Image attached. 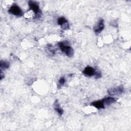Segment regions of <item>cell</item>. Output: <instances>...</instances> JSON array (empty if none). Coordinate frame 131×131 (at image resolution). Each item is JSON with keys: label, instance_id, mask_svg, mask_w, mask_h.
Listing matches in <instances>:
<instances>
[{"label": "cell", "instance_id": "1", "mask_svg": "<svg viewBox=\"0 0 131 131\" xmlns=\"http://www.w3.org/2000/svg\"><path fill=\"white\" fill-rule=\"evenodd\" d=\"M58 47L61 52L64 53L68 57H71L74 54V50L70 46H68L63 42H60L58 43Z\"/></svg>", "mask_w": 131, "mask_h": 131}, {"label": "cell", "instance_id": "2", "mask_svg": "<svg viewBox=\"0 0 131 131\" xmlns=\"http://www.w3.org/2000/svg\"><path fill=\"white\" fill-rule=\"evenodd\" d=\"M124 89L122 85L111 88L107 90V93L111 96L119 95L124 93Z\"/></svg>", "mask_w": 131, "mask_h": 131}, {"label": "cell", "instance_id": "3", "mask_svg": "<svg viewBox=\"0 0 131 131\" xmlns=\"http://www.w3.org/2000/svg\"><path fill=\"white\" fill-rule=\"evenodd\" d=\"M28 5L30 10L32 11L35 15L36 17L39 16L40 13V10L39 9V7L36 2L30 1L28 2Z\"/></svg>", "mask_w": 131, "mask_h": 131}, {"label": "cell", "instance_id": "4", "mask_svg": "<svg viewBox=\"0 0 131 131\" xmlns=\"http://www.w3.org/2000/svg\"><path fill=\"white\" fill-rule=\"evenodd\" d=\"M8 12L16 16H21L23 15V12L20 8L17 5H13L10 7L8 10Z\"/></svg>", "mask_w": 131, "mask_h": 131}, {"label": "cell", "instance_id": "5", "mask_svg": "<svg viewBox=\"0 0 131 131\" xmlns=\"http://www.w3.org/2000/svg\"><path fill=\"white\" fill-rule=\"evenodd\" d=\"M104 28V20H103V19L101 18L99 20L97 24L94 27V32L96 34H98L102 31Z\"/></svg>", "mask_w": 131, "mask_h": 131}, {"label": "cell", "instance_id": "6", "mask_svg": "<svg viewBox=\"0 0 131 131\" xmlns=\"http://www.w3.org/2000/svg\"><path fill=\"white\" fill-rule=\"evenodd\" d=\"M96 70L95 69L93 68L92 67L88 66L84 68L82 73L83 74L88 77H92L93 76H95L96 73Z\"/></svg>", "mask_w": 131, "mask_h": 131}, {"label": "cell", "instance_id": "7", "mask_svg": "<svg viewBox=\"0 0 131 131\" xmlns=\"http://www.w3.org/2000/svg\"><path fill=\"white\" fill-rule=\"evenodd\" d=\"M57 23L61 26V28L66 30L69 29V25L67 20L63 17H59L57 20Z\"/></svg>", "mask_w": 131, "mask_h": 131}, {"label": "cell", "instance_id": "8", "mask_svg": "<svg viewBox=\"0 0 131 131\" xmlns=\"http://www.w3.org/2000/svg\"><path fill=\"white\" fill-rule=\"evenodd\" d=\"M90 104L91 105L96 107L97 109H102L105 108V105L102 99L101 100L93 101Z\"/></svg>", "mask_w": 131, "mask_h": 131}, {"label": "cell", "instance_id": "9", "mask_svg": "<svg viewBox=\"0 0 131 131\" xmlns=\"http://www.w3.org/2000/svg\"><path fill=\"white\" fill-rule=\"evenodd\" d=\"M102 99L103 100L104 105L106 106H109L116 101V99L115 98L112 97H105L103 98Z\"/></svg>", "mask_w": 131, "mask_h": 131}, {"label": "cell", "instance_id": "10", "mask_svg": "<svg viewBox=\"0 0 131 131\" xmlns=\"http://www.w3.org/2000/svg\"><path fill=\"white\" fill-rule=\"evenodd\" d=\"M54 110L56 111V112L60 115L61 116L63 114V109L60 107V104H59L58 102V100H56L54 103Z\"/></svg>", "mask_w": 131, "mask_h": 131}, {"label": "cell", "instance_id": "11", "mask_svg": "<svg viewBox=\"0 0 131 131\" xmlns=\"http://www.w3.org/2000/svg\"><path fill=\"white\" fill-rule=\"evenodd\" d=\"M0 67H1V70L2 69H8L9 67V63L8 62L6 61H1V63H0Z\"/></svg>", "mask_w": 131, "mask_h": 131}, {"label": "cell", "instance_id": "12", "mask_svg": "<svg viewBox=\"0 0 131 131\" xmlns=\"http://www.w3.org/2000/svg\"><path fill=\"white\" fill-rule=\"evenodd\" d=\"M66 82V80L65 78L63 77H60V78L59 79V80H58V86H63L64 83Z\"/></svg>", "mask_w": 131, "mask_h": 131}, {"label": "cell", "instance_id": "13", "mask_svg": "<svg viewBox=\"0 0 131 131\" xmlns=\"http://www.w3.org/2000/svg\"><path fill=\"white\" fill-rule=\"evenodd\" d=\"M3 73H2V72L1 71V80H2L3 78H4V75H3Z\"/></svg>", "mask_w": 131, "mask_h": 131}]
</instances>
